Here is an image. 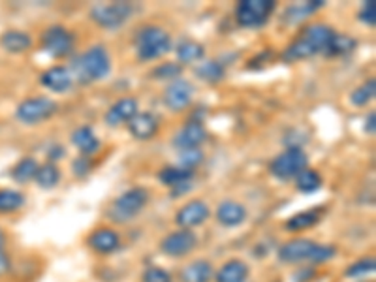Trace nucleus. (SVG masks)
Wrapping results in <instances>:
<instances>
[{
  "mask_svg": "<svg viewBox=\"0 0 376 282\" xmlns=\"http://www.w3.org/2000/svg\"><path fill=\"white\" fill-rule=\"evenodd\" d=\"M322 183L324 179L320 175L318 171H314L311 168H305L298 177H296V188L303 194H313V192L320 191L322 188Z\"/></svg>",
  "mask_w": 376,
  "mask_h": 282,
  "instance_id": "obj_30",
  "label": "nucleus"
},
{
  "mask_svg": "<svg viewBox=\"0 0 376 282\" xmlns=\"http://www.w3.org/2000/svg\"><path fill=\"white\" fill-rule=\"evenodd\" d=\"M71 70L79 83H96V81L107 78V74L111 72V56L104 45H93L85 53L74 58Z\"/></svg>",
  "mask_w": 376,
  "mask_h": 282,
  "instance_id": "obj_1",
  "label": "nucleus"
},
{
  "mask_svg": "<svg viewBox=\"0 0 376 282\" xmlns=\"http://www.w3.org/2000/svg\"><path fill=\"white\" fill-rule=\"evenodd\" d=\"M275 0H243L235 10V21L239 27L258 28L269 21L271 14L275 12Z\"/></svg>",
  "mask_w": 376,
  "mask_h": 282,
  "instance_id": "obj_5",
  "label": "nucleus"
},
{
  "mask_svg": "<svg viewBox=\"0 0 376 282\" xmlns=\"http://www.w3.org/2000/svg\"><path fill=\"white\" fill-rule=\"evenodd\" d=\"M10 271V256L4 252V248H0V276L6 275Z\"/></svg>",
  "mask_w": 376,
  "mask_h": 282,
  "instance_id": "obj_44",
  "label": "nucleus"
},
{
  "mask_svg": "<svg viewBox=\"0 0 376 282\" xmlns=\"http://www.w3.org/2000/svg\"><path fill=\"white\" fill-rule=\"evenodd\" d=\"M196 76L207 83H219L226 78V70H224V64L219 61H206L196 66Z\"/></svg>",
  "mask_w": 376,
  "mask_h": 282,
  "instance_id": "obj_31",
  "label": "nucleus"
},
{
  "mask_svg": "<svg viewBox=\"0 0 376 282\" xmlns=\"http://www.w3.org/2000/svg\"><path fill=\"white\" fill-rule=\"evenodd\" d=\"M337 248L333 245H320L309 239H294L278 248V260L283 263H326L333 260Z\"/></svg>",
  "mask_w": 376,
  "mask_h": 282,
  "instance_id": "obj_2",
  "label": "nucleus"
},
{
  "mask_svg": "<svg viewBox=\"0 0 376 282\" xmlns=\"http://www.w3.org/2000/svg\"><path fill=\"white\" fill-rule=\"evenodd\" d=\"M87 243L98 254H113L121 247V237H119V233L109 228H100L89 235Z\"/></svg>",
  "mask_w": 376,
  "mask_h": 282,
  "instance_id": "obj_16",
  "label": "nucleus"
},
{
  "mask_svg": "<svg viewBox=\"0 0 376 282\" xmlns=\"http://www.w3.org/2000/svg\"><path fill=\"white\" fill-rule=\"evenodd\" d=\"M209 205L201 199H192L188 204H185L177 211V217H175V222H177L183 230H190V228H196V226L203 224L207 219H209Z\"/></svg>",
  "mask_w": 376,
  "mask_h": 282,
  "instance_id": "obj_13",
  "label": "nucleus"
},
{
  "mask_svg": "<svg viewBox=\"0 0 376 282\" xmlns=\"http://www.w3.org/2000/svg\"><path fill=\"white\" fill-rule=\"evenodd\" d=\"M301 36L305 38L307 42L313 45L314 50L318 53H326L329 43L333 40L335 30L329 25H324V23H313L301 30Z\"/></svg>",
  "mask_w": 376,
  "mask_h": 282,
  "instance_id": "obj_18",
  "label": "nucleus"
},
{
  "mask_svg": "<svg viewBox=\"0 0 376 282\" xmlns=\"http://www.w3.org/2000/svg\"><path fill=\"white\" fill-rule=\"evenodd\" d=\"M324 0H313V2H299V4H294V6L286 8V12L283 15V21L286 25H299L301 21H305L307 17L311 14H314L316 10L324 8Z\"/></svg>",
  "mask_w": 376,
  "mask_h": 282,
  "instance_id": "obj_24",
  "label": "nucleus"
},
{
  "mask_svg": "<svg viewBox=\"0 0 376 282\" xmlns=\"http://www.w3.org/2000/svg\"><path fill=\"white\" fill-rule=\"evenodd\" d=\"M314 279V269H301L294 276V282H311Z\"/></svg>",
  "mask_w": 376,
  "mask_h": 282,
  "instance_id": "obj_42",
  "label": "nucleus"
},
{
  "mask_svg": "<svg viewBox=\"0 0 376 282\" xmlns=\"http://www.w3.org/2000/svg\"><path fill=\"white\" fill-rule=\"evenodd\" d=\"M314 55H318V51L314 50L313 45L307 42L303 36L299 34L298 40H294L286 47V51L283 53V58L284 63H298V61H305V58H311Z\"/></svg>",
  "mask_w": 376,
  "mask_h": 282,
  "instance_id": "obj_28",
  "label": "nucleus"
},
{
  "mask_svg": "<svg viewBox=\"0 0 376 282\" xmlns=\"http://www.w3.org/2000/svg\"><path fill=\"white\" fill-rule=\"evenodd\" d=\"M23 204H25V196L21 192L10 191V188L0 191V213L17 211L19 207H23Z\"/></svg>",
  "mask_w": 376,
  "mask_h": 282,
  "instance_id": "obj_37",
  "label": "nucleus"
},
{
  "mask_svg": "<svg viewBox=\"0 0 376 282\" xmlns=\"http://www.w3.org/2000/svg\"><path fill=\"white\" fill-rule=\"evenodd\" d=\"M143 282H171V275L162 268H149L143 271Z\"/></svg>",
  "mask_w": 376,
  "mask_h": 282,
  "instance_id": "obj_40",
  "label": "nucleus"
},
{
  "mask_svg": "<svg viewBox=\"0 0 376 282\" xmlns=\"http://www.w3.org/2000/svg\"><path fill=\"white\" fill-rule=\"evenodd\" d=\"M309 166V156L303 149L288 147L284 153L275 156L269 164V171L273 177H277L280 181L296 179V177Z\"/></svg>",
  "mask_w": 376,
  "mask_h": 282,
  "instance_id": "obj_6",
  "label": "nucleus"
},
{
  "mask_svg": "<svg viewBox=\"0 0 376 282\" xmlns=\"http://www.w3.org/2000/svg\"><path fill=\"white\" fill-rule=\"evenodd\" d=\"M34 181L40 188H45V191L55 188V186L60 183V169H58V166L55 162L43 164V166H40L38 171H36Z\"/></svg>",
  "mask_w": 376,
  "mask_h": 282,
  "instance_id": "obj_29",
  "label": "nucleus"
},
{
  "mask_svg": "<svg viewBox=\"0 0 376 282\" xmlns=\"http://www.w3.org/2000/svg\"><path fill=\"white\" fill-rule=\"evenodd\" d=\"M38 168H40L38 160L32 158V156H27V158H23L21 162H17V166L12 169V177H14V181H17V183H29V181H32L36 177Z\"/></svg>",
  "mask_w": 376,
  "mask_h": 282,
  "instance_id": "obj_33",
  "label": "nucleus"
},
{
  "mask_svg": "<svg viewBox=\"0 0 376 282\" xmlns=\"http://www.w3.org/2000/svg\"><path fill=\"white\" fill-rule=\"evenodd\" d=\"M132 14H134L132 2H124V0L109 2V4H96L91 8V19L98 27L109 28V30L122 27L132 17Z\"/></svg>",
  "mask_w": 376,
  "mask_h": 282,
  "instance_id": "obj_7",
  "label": "nucleus"
},
{
  "mask_svg": "<svg viewBox=\"0 0 376 282\" xmlns=\"http://www.w3.org/2000/svg\"><path fill=\"white\" fill-rule=\"evenodd\" d=\"M207 140V130L201 120L192 119L185 127L179 130L173 138V147L179 151H188V149H199V145Z\"/></svg>",
  "mask_w": 376,
  "mask_h": 282,
  "instance_id": "obj_12",
  "label": "nucleus"
},
{
  "mask_svg": "<svg viewBox=\"0 0 376 282\" xmlns=\"http://www.w3.org/2000/svg\"><path fill=\"white\" fill-rule=\"evenodd\" d=\"M360 21H363L365 25H371V27H375L376 25V4L375 0H369V2H365L363 8L360 10Z\"/></svg>",
  "mask_w": 376,
  "mask_h": 282,
  "instance_id": "obj_41",
  "label": "nucleus"
},
{
  "mask_svg": "<svg viewBox=\"0 0 376 282\" xmlns=\"http://www.w3.org/2000/svg\"><path fill=\"white\" fill-rule=\"evenodd\" d=\"M147 204H149V191L147 188H143V186L130 188L111 204L109 211H107V219H111L117 224L130 222L145 209Z\"/></svg>",
  "mask_w": 376,
  "mask_h": 282,
  "instance_id": "obj_4",
  "label": "nucleus"
},
{
  "mask_svg": "<svg viewBox=\"0 0 376 282\" xmlns=\"http://www.w3.org/2000/svg\"><path fill=\"white\" fill-rule=\"evenodd\" d=\"M175 55H177L179 64H192L198 63V61H203L206 56V47L201 43L194 42V40H183V42L177 43L175 47Z\"/></svg>",
  "mask_w": 376,
  "mask_h": 282,
  "instance_id": "obj_27",
  "label": "nucleus"
},
{
  "mask_svg": "<svg viewBox=\"0 0 376 282\" xmlns=\"http://www.w3.org/2000/svg\"><path fill=\"white\" fill-rule=\"evenodd\" d=\"M376 269V260L373 256H367V258H362V260L354 261L350 268H346L344 275L348 279H362V276H367L371 273H375Z\"/></svg>",
  "mask_w": 376,
  "mask_h": 282,
  "instance_id": "obj_36",
  "label": "nucleus"
},
{
  "mask_svg": "<svg viewBox=\"0 0 376 282\" xmlns=\"http://www.w3.org/2000/svg\"><path fill=\"white\" fill-rule=\"evenodd\" d=\"M137 100L132 98V96H126V98H121L115 102L113 106L109 107L104 115V120H106L107 127H121V124H128L130 120L134 119V115L137 113Z\"/></svg>",
  "mask_w": 376,
  "mask_h": 282,
  "instance_id": "obj_14",
  "label": "nucleus"
},
{
  "mask_svg": "<svg viewBox=\"0 0 376 282\" xmlns=\"http://www.w3.org/2000/svg\"><path fill=\"white\" fill-rule=\"evenodd\" d=\"M179 160H181V166H183V168L196 169V166H198V164H201V160H203V153H201L199 149H188V151H181Z\"/></svg>",
  "mask_w": 376,
  "mask_h": 282,
  "instance_id": "obj_38",
  "label": "nucleus"
},
{
  "mask_svg": "<svg viewBox=\"0 0 376 282\" xmlns=\"http://www.w3.org/2000/svg\"><path fill=\"white\" fill-rule=\"evenodd\" d=\"M198 247V237L192 230H177L168 233L160 243V250L171 258H183Z\"/></svg>",
  "mask_w": 376,
  "mask_h": 282,
  "instance_id": "obj_10",
  "label": "nucleus"
},
{
  "mask_svg": "<svg viewBox=\"0 0 376 282\" xmlns=\"http://www.w3.org/2000/svg\"><path fill=\"white\" fill-rule=\"evenodd\" d=\"M214 269L211 265V261L207 260H196L185 265L181 269V282H209L213 279Z\"/></svg>",
  "mask_w": 376,
  "mask_h": 282,
  "instance_id": "obj_22",
  "label": "nucleus"
},
{
  "mask_svg": "<svg viewBox=\"0 0 376 282\" xmlns=\"http://www.w3.org/2000/svg\"><path fill=\"white\" fill-rule=\"evenodd\" d=\"M250 269L243 260H230L214 273L217 282H247Z\"/></svg>",
  "mask_w": 376,
  "mask_h": 282,
  "instance_id": "obj_23",
  "label": "nucleus"
},
{
  "mask_svg": "<svg viewBox=\"0 0 376 282\" xmlns=\"http://www.w3.org/2000/svg\"><path fill=\"white\" fill-rule=\"evenodd\" d=\"M0 45L8 53H25L32 47V38L29 32H23V30H6L0 36Z\"/></svg>",
  "mask_w": 376,
  "mask_h": 282,
  "instance_id": "obj_25",
  "label": "nucleus"
},
{
  "mask_svg": "<svg viewBox=\"0 0 376 282\" xmlns=\"http://www.w3.org/2000/svg\"><path fill=\"white\" fill-rule=\"evenodd\" d=\"M181 74H183V66L179 63H162L153 68L151 78L158 81H175V79H181Z\"/></svg>",
  "mask_w": 376,
  "mask_h": 282,
  "instance_id": "obj_35",
  "label": "nucleus"
},
{
  "mask_svg": "<svg viewBox=\"0 0 376 282\" xmlns=\"http://www.w3.org/2000/svg\"><path fill=\"white\" fill-rule=\"evenodd\" d=\"M71 143L78 147V151L81 153V156H91L94 153H98L100 149V140L94 134V130L91 127H79L71 132Z\"/></svg>",
  "mask_w": 376,
  "mask_h": 282,
  "instance_id": "obj_20",
  "label": "nucleus"
},
{
  "mask_svg": "<svg viewBox=\"0 0 376 282\" xmlns=\"http://www.w3.org/2000/svg\"><path fill=\"white\" fill-rule=\"evenodd\" d=\"M57 113V102H53L47 96H34V98L23 100L17 106V119L25 124H40Z\"/></svg>",
  "mask_w": 376,
  "mask_h": 282,
  "instance_id": "obj_8",
  "label": "nucleus"
},
{
  "mask_svg": "<svg viewBox=\"0 0 376 282\" xmlns=\"http://www.w3.org/2000/svg\"><path fill=\"white\" fill-rule=\"evenodd\" d=\"M128 130L135 140L147 141L158 132V117L155 113L143 111L135 113L134 119L128 122Z\"/></svg>",
  "mask_w": 376,
  "mask_h": 282,
  "instance_id": "obj_15",
  "label": "nucleus"
},
{
  "mask_svg": "<svg viewBox=\"0 0 376 282\" xmlns=\"http://www.w3.org/2000/svg\"><path fill=\"white\" fill-rule=\"evenodd\" d=\"M217 220L226 228H237L247 220V207L239 202L226 199L217 207Z\"/></svg>",
  "mask_w": 376,
  "mask_h": 282,
  "instance_id": "obj_19",
  "label": "nucleus"
},
{
  "mask_svg": "<svg viewBox=\"0 0 376 282\" xmlns=\"http://www.w3.org/2000/svg\"><path fill=\"white\" fill-rule=\"evenodd\" d=\"M171 38L164 28L147 25L135 34V51L142 61H157L171 51Z\"/></svg>",
  "mask_w": 376,
  "mask_h": 282,
  "instance_id": "obj_3",
  "label": "nucleus"
},
{
  "mask_svg": "<svg viewBox=\"0 0 376 282\" xmlns=\"http://www.w3.org/2000/svg\"><path fill=\"white\" fill-rule=\"evenodd\" d=\"M40 83L45 87V89H49L53 92H66L74 83V76H71V72L68 68H64V66H51L49 70H45L40 76Z\"/></svg>",
  "mask_w": 376,
  "mask_h": 282,
  "instance_id": "obj_17",
  "label": "nucleus"
},
{
  "mask_svg": "<svg viewBox=\"0 0 376 282\" xmlns=\"http://www.w3.org/2000/svg\"><path fill=\"white\" fill-rule=\"evenodd\" d=\"M365 132L371 135H375V132H376V113L375 111H371L369 117L365 119Z\"/></svg>",
  "mask_w": 376,
  "mask_h": 282,
  "instance_id": "obj_45",
  "label": "nucleus"
},
{
  "mask_svg": "<svg viewBox=\"0 0 376 282\" xmlns=\"http://www.w3.org/2000/svg\"><path fill=\"white\" fill-rule=\"evenodd\" d=\"M376 96V79L371 78L369 81H365L363 85H360L352 94H350V102L354 106H367L371 100Z\"/></svg>",
  "mask_w": 376,
  "mask_h": 282,
  "instance_id": "obj_34",
  "label": "nucleus"
},
{
  "mask_svg": "<svg viewBox=\"0 0 376 282\" xmlns=\"http://www.w3.org/2000/svg\"><path fill=\"white\" fill-rule=\"evenodd\" d=\"M357 47V40H354L352 36L348 34H341V32H335L333 40L329 43V47L324 53L326 56H342L348 55V53H352Z\"/></svg>",
  "mask_w": 376,
  "mask_h": 282,
  "instance_id": "obj_32",
  "label": "nucleus"
},
{
  "mask_svg": "<svg viewBox=\"0 0 376 282\" xmlns=\"http://www.w3.org/2000/svg\"><path fill=\"white\" fill-rule=\"evenodd\" d=\"M194 188V183H183L175 186V188H171V197H179V196H185L186 192H190Z\"/></svg>",
  "mask_w": 376,
  "mask_h": 282,
  "instance_id": "obj_43",
  "label": "nucleus"
},
{
  "mask_svg": "<svg viewBox=\"0 0 376 282\" xmlns=\"http://www.w3.org/2000/svg\"><path fill=\"white\" fill-rule=\"evenodd\" d=\"M194 175H196V169L183 168V166H166V168L160 169L158 179H160V183L164 186H168L171 191V188H175L179 184L194 181Z\"/></svg>",
  "mask_w": 376,
  "mask_h": 282,
  "instance_id": "obj_21",
  "label": "nucleus"
},
{
  "mask_svg": "<svg viewBox=\"0 0 376 282\" xmlns=\"http://www.w3.org/2000/svg\"><path fill=\"white\" fill-rule=\"evenodd\" d=\"M192 98H194V87L186 79L171 81L164 91V104L170 111H185L186 107L192 104Z\"/></svg>",
  "mask_w": 376,
  "mask_h": 282,
  "instance_id": "obj_11",
  "label": "nucleus"
},
{
  "mask_svg": "<svg viewBox=\"0 0 376 282\" xmlns=\"http://www.w3.org/2000/svg\"><path fill=\"white\" fill-rule=\"evenodd\" d=\"M4 233H2V230H0V248H4Z\"/></svg>",
  "mask_w": 376,
  "mask_h": 282,
  "instance_id": "obj_47",
  "label": "nucleus"
},
{
  "mask_svg": "<svg viewBox=\"0 0 376 282\" xmlns=\"http://www.w3.org/2000/svg\"><path fill=\"white\" fill-rule=\"evenodd\" d=\"M63 156H64V149L60 147V145L49 149V160H53V162L58 160V158H63Z\"/></svg>",
  "mask_w": 376,
  "mask_h": 282,
  "instance_id": "obj_46",
  "label": "nucleus"
},
{
  "mask_svg": "<svg viewBox=\"0 0 376 282\" xmlns=\"http://www.w3.org/2000/svg\"><path fill=\"white\" fill-rule=\"evenodd\" d=\"M320 219H322V213H320V209L301 211L286 220L284 230H286V232H305V230H311V228H314V226L318 224Z\"/></svg>",
  "mask_w": 376,
  "mask_h": 282,
  "instance_id": "obj_26",
  "label": "nucleus"
},
{
  "mask_svg": "<svg viewBox=\"0 0 376 282\" xmlns=\"http://www.w3.org/2000/svg\"><path fill=\"white\" fill-rule=\"evenodd\" d=\"M94 168V162L89 156H78L74 162H71V171L76 177H87Z\"/></svg>",
  "mask_w": 376,
  "mask_h": 282,
  "instance_id": "obj_39",
  "label": "nucleus"
},
{
  "mask_svg": "<svg viewBox=\"0 0 376 282\" xmlns=\"http://www.w3.org/2000/svg\"><path fill=\"white\" fill-rule=\"evenodd\" d=\"M74 45H76V36L63 25H53L42 36L43 51L53 58L68 56L74 51Z\"/></svg>",
  "mask_w": 376,
  "mask_h": 282,
  "instance_id": "obj_9",
  "label": "nucleus"
}]
</instances>
